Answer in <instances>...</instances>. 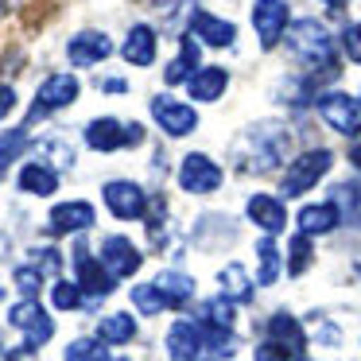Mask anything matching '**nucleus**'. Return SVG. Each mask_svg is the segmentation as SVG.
I'll return each instance as SVG.
<instances>
[{"mask_svg":"<svg viewBox=\"0 0 361 361\" xmlns=\"http://www.w3.org/2000/svg\"><path fill=\"white\" fill-rule=\"evenodd\" d=\"M283 152H288V128L280 121H257L233 140L229 159L241 175H268L283 164Z\"/></svg>","mask_w":361,"mask_h":361,"instance_id":"f257e3e1","label":"nucleus"},{"mask_svg":"<svg viewBox=\"0 0 361 361\" xmlns=\"http://www.w3.org/2000/svg\"><path fill=\"white\" fill-rule=\"evenodd\" d=\"M283 43H288L291 59L299 66H307L311 74H319V78H334L338 74V39L330 35V27L322 20H314V16L291 20Z\"/></svg>","mask_w":361,"mask_h":361,"instance_id":"f03ea898","label":"nucleus"},{"mask_svg":"<svg viewBox=\"0 0 361 361\" xmlns=\"http://www.w3.org/2000/svg\"><path fill=\"white\" fill-rule=\"evenodd\" d=\"M330 167H334V152L330 148L299 152V156L288 164L283 179H280V198H299V195H307V190H314L330 175Z\"/></svg>","mask_w":361,"mask_h":361,"instance_id":"7ed1b4c3","label":"nucleus"},{"mask_svg":"<svg viewBox=\"0 0 361 361\" xmlns=\"http://www.w3.org/2000/svg\"><path fill=\"white\" fill-rule=\"evenodd\" d=\"M74 283L86 295V307H94L97 299H105L113 288H117V276L102 264V260L90 257L86 241H74Z\"/></svg>","mask_w":361,"mask_h":361,"instance_id":"20e7f679","label":"nucleus"},{"mask_svg":"<svg viewBox=\"0 0 361 361\" xmlns=\"http://www.w3.org/2000/svg\"><path fill=\"white\" fill-rule=\"evenodd\" d=\"M314 109H319L322 125H330L338 136H361V102L342 90H326V94L314 97Z\"/></svg>","mask_w":361,"mask_h":361,"instance_id":"39448f33","label":"nucleus"},{"mask_svg":"<svg viewBox=\"0 0 361 361\" xmlns=\"http://www.w3.org/2000/svg\"><path fill=\"white\" fill-rule=\"evenodd\" d=\"M78 94H82V82L74 78V74H51V78L39 86V94H35L32 113H27V125H35V121L51 117V113L66 109V105H74Z\"/></svg>","mask_w":361,"mask_h":361,"instance_id":"423d86ee","label":"nucleus"},{"mask_svg":"<svg viewBox=\"0 0 361 361\" xmlns=\"http://www.w3.org/2000/svg\"><path fill=\"white\" fill-rule=\"evenodd\" d=\"M152 121H156V125L164 128V136H171V140H183V136H190L198 128L195 105L179 102V97H171V94L152 97Z\"/></svg>","mask_w":361,"mask_h":361,"instance_id":"0eeeda50","label":"nucleus"},{"mask_svg":"<svg viewBox=\"0 0 361 361\" xmlns=\"http://www.w3.org/2000/svg\"><path fill=\"white\" fill-rule=\"evenodd\" d=\"M252 27H257V39L264 51L280 47L288 27H291L288 0H252Z\"/></svg>","mask_w":361,"mask_h":361,"instance_id":"6e6552de","label":"nucleus"},{"mask_svg":"<svg viewBox=\"0 0 361 361\" xmlns=\"http://www.w3.org/2000/svg\"><path fill=\"white\" fill-rule=\"evenodd\" d=\"M8 322L24 334V342L32 345V350H39V345H47L51 338H55V319L43 311L39 299H20L8 311Z\"/></svg>","mask_w":361,"mask_h":361,"instance_id":"1a4fd4ad","label":"nucleus"},{"mask_svg":"<svg viewBox=\"0 0 361 361\" xmlns=\"http://www.w3.org/2000/svg\"><path fill=\"white\" fill-rule=\"evenodd\" d=\"M226 183V175H221L218 159H210L206 152H187L179 164V187L187 190V195H214V190Z\"/></svg>","mask_w":361,"mask_h":361,"instance_id":"9d476101","label":"nucleus"},{"mask_svg":"<svg viewBox=\"0 0 361 361\" xmlns=\"http://www.w3.org/2000/svg\"><path fill=\"white\" fill-rule=\"evenodd\" d=\"M102 198H105V206H109V214L121 218V221H136V218H144V210H148V195H144V187L133 183V179L105 183Z\"/></svg>","mask_w":361,"mask_h":361,"instance_id":"9b49d317","label":"nucleus"},{"mask_svg":"<svg viewBox=\"0 0 361 361\" xmlns=\"http://www.w3.org/2000/svg\"><path fill=\"white\" fill-rule=\"evenodd\" d=\"M167 357L171 361H198L206 350V338H202V326H198V319H175L171 326H167Z\"/></svg>","mask_w":361,"mask_h":361,"instance_id":"f8f14e48","label":"nucleus"},{"mask_svg":"<svg viewBox=\"0 0 361 361\" xmlns=\"http://www.w3.org/2000/svg\"><path fill=\"white\" fill-rule=\"evenodd\" d=\"M94 218H97L94 206L82 202V198H74V202H59V206H51V214H47V233L51 237L82 233V229L94 226Z\"/></svg>","mask_w":361,"mask_h":361,"instance_id":"ddd939ff","label":"nucleus"},{"mask_svg":"<svg viewBox=\"0 0 361 361\" xmlns=\"http://www.w3.org/2000/svg\"><path fill=\"white\" fill-rule=\"evenodd\" d=\"M102 264L109 268L117 280H121V276H136V268L144 264V252L136 249L125 233H109L102 241Z\"/></svg>","mask_w":361,"mask_h":361,"instance_id":"4468645a","label":"nucleus"},{"mask_svg":"<svg viewBox=\"0 0 361 361\" xmlns=\"http://www.w3.org/2000/svg\"><path fill=\"white\" fill-rule=\"evenodd\" d=\"M190 35H195L202 47H214V51H226L237 43V24L233 20H221L214 16V12H195V20H190Z\"/></svg>","mask_w":361,"mask_h":361,"instance_id":"2eb2a0df","label":"nucleus"},{"mask_svg":"<svg viewBox=\"0 0 361 361\" xmlns=\"http://www.w3.org/2000/svg\"><path fill=\"white\" fill-rule=\"evenodd\" d=\"M245 214H249V221L268 237L283 233V226H288V206H283L280 195H252L249 206H245Z\"/></svg>","mask_w":361,"mask_h":361,"instance_id":"dca6fc26","label":"nucleus"},{"mask_svg":"<svg viewBox=\"0 0 361 361\" xmlns=\"http://www.w3.org/2000/svg\"><path fill=\"white\" fill-rule=\"evenodd\" d=\"M109 55H113V39L105 32H94V27L78 32L71 43H66V59H71L74 66H97Z\"/></svg>","mask_w":361,"mask_h":361,"instance_id":"f3484780","label":"nucleus"},{"mask_svg":"<svg viewBox=\"0 0 361 361\" xmlns=\"http://www.w3.org/2000/svg\"><path fill=\"white\" fill-rule=\"evenodd\" d=\"M342 226V214H338V206L334 202H307V206H299V214H295V233L299 237H326L330 229H338Z\"/></svg>","mask_w":361,"mask_h":361,"instance_id":"a211bd4d","label":"nucleus"},{"mask_svg":"<svg viewBox=\"0 0 361 361\" xmlns=\"http://www.w3.org/2000/svg\"><path fill=\"white\" fill-rule=\"evenodd\" d=\"M202 71V43L195 39L190 32H183V39H179V55L167 63V71H164V82L167 86H187L195 74Z\"/></svg>","mask_w":361,"mask_h":361,"instance_id":"6ab92c4d","label":"nucleus"},{"mask_svg":"<svg viewBox=\"0 0 361 361\" xmlns=\"http://www.w3.org/2000/svg\"><path fill=\"white\" fill-rule=\"evenodd\" d=\"M82 140H86V148L94 152H117V148H128V125L117 117H97L86 125V133H82Z\"/></svg>","mask_w":361,"mask_h":361,"instance_id":"aec40b11","label":"nucleus"},{"mask_svg":"<svg viewBox=\"0 0 361 361\" xmlns=\"http://www.w3.org/2000/svg\"><path fill=\"white\" fill-rule=\"evenodd\" d=\"M264 330H268V338H272L276 345H283V350L291 353V357H303V350H307V330H303V322H299L295 314L276 311L272 319L264 322Z\"/></svg>","mask_w":361,"mask_h":361,"instance_id":"412c9836","label":"nucleus"},{"mask_svg":"<svg viewBox=\"0 0 361 361\" xmlns=\"http://www.w3.org/2000/svg\"><path fill=\"white\" fill-rule=\"evenodd\" d=\"M156 51H159V39H156V27H148V24H133L125 43H121V55L133 66H152L156 63Z\"/></svg>","mask_w":361,"mask_h":361,"instance_id":"4be33fe9","label":"nucleus"},{"mask_svg":"<svg viewBox=\"0 0 361 361\" xmlns=\"http://www.w3.org/2000/svg\"><path fill=\"white\" fill-rule=\"evenodd\" d=\"M16 187L24 190V195H35V198H51L59 190V171L51 164H43V159H32V164L20 167L16 175Z\"/></svg>","mask_w":361,"mask_h":361,"instance_id":"5701e85b","label":"nucleus"},{"mask_svg":"<svg viewBox=\"0 0 361 361\" xmlns=\"http://www.w3.org/2000/svg\"><path fill=\"white\" fill-rule=\"evenodd\" d=\"M218 288L226 299L233 303H252V291H257V280L249 276V268L241 260H229L226 268H218Z\"/></svg>","mask_w":361,"mask_h":361,"instance_id":"b1692460","label":"nucleus"},{"mask_svg":"<svg viewBox=\"0 0 361 361\" xmlns=\"http://www.w3.org/2000/svg\"><path fill=\"white\" fill-rule=\"evenodd\" d=\"M326 202L338 206V214H342V226L361 229V179L334 183V187H330V198H326Z\"/></svg>","mask_w":361,"mask_h":361,"instance_id":"393cba45","label":"nucleus"},{"mask_svg":"<svg viewBox=\"0 0 361 361\" xmlns=\"http://www.w3.org/2000/svg\"><path fill=\"white\" fill-rule=\"evenodd\" d=\"M226 86H229V71H226V66H202V71L187 82L190 97H195V102H206V105L218 102V97L226 94Z\"/></svg>","mask_w":361,"mask_h":361,"instance_id":"a878e982","label":"nucleus"},{"mask_svg":"<svg viewBox=\"0 0 361 361\" xmlns=\"http://www.w3.org/2000/svg\"><path fill=\"white\" fill-rule=\"evenodd\" d=\"M156 288L167 295L171 307H187L190 299H195V276H187L183 268H164V272L156 276Z\"/></svg>","mask_w":361,"mask_h":361,"instance_id":"bb28decb","label":"nucleus"},{"mask_svg":"<svg viewBox=\"0 0 361 361\" xmlns=\"http://www.w3.org/2000/svg\"><path fill=\"white\" fill-rule=\"evenodd\" d=\"M97 338H102L105 345H128L136 338V319L128 311H113L105 314L102 322H97Z\"/></svg>","mask_w":361,"mask_h":361,"instance_id":"cd10ccee","label":"nucleus"},{"mask_svg":"<svg viewBox=\"0 0 361 361\" xmlns=\"http://www.w3.org/2000/svg\"><path fill=\"white\" fill-rule=\"evenodd\" d=\"M257 260H260V272H257V283H264V288H272L276 280H280V249H276V237H260L257 241Z\"/></svg>","mask_w":361,"mask_h":361,"instance_id":"c85d7f7f","label":"nucleus"},{"mask_svg":"<svg viewBox=\"0 0 361 361\" xmlns=\"http://www.w3.org/2000/svg\"><path fill=\"white\" fill-rule=\"evenodd\" d=\"M133 307L144 314V319H156V314H164L171 303H167V295L156 288V283H136L133 288Z\"/></svg>","mask_w":361,"mask_h":361,"instance_id":"c756f323","label":"nucleus"},{"mask_svg":"<svg viewBox=\"0 0 361 361\" xmlns=\"http://www.w3.org/2000/svg\"><path fill=\"white\" fill-rule=\"evenodd\" d=\"M27 125H20V128H8V133L0 136V179H4V171L12 167V159H20L24 156V148H27Z\"/></svg>","mask_w":361,"mask_h":361,"instance_id":"7c9ffc66","label":"nucleus"},{"mask_svg":"<svg viewBox=\"0 0 361 361\" xmlns=\"http://www.w3.org/2000/svg\"><path fill=\"white\" fill-rule=\"evenodd\" d=\"M63 361H113V357H109V345L102 338H74L66 345Z\"/></svg>","mask_w":361,"mask_h":361,"instance_id":"2f4dec72","label":"nucleus"},{"mask_svg":"<svg viewBox=\"0 0 361 361\" xmlns=\"http://www.w3.org/2000/svg\"><path fill=\"white\" fill-rule=\"evenodd\" d=\"M39 152H43V164H51L55 171L74 167V148L63 140V136H47V140H39Z\"/></svg>","mask_w":361,"mask_h":361,"instance_id":"473e14b6","label":"nucleus"},{"mask_svg":"<svg viewBox=\"0 0 361 361\" xmlns=\"http://www.w3.org/2000/svg\"><path fill=\"white\" fill-rule=\"evenodd\" d=\"M311 257H314V249H311V237H291V245H288V272L291 276H303L307 268H311Z\"/></svg>","mask_w":361,"mask_h":361,"instance_id":"72a5a7b5","label":"nucleus"},{"mask_svg":"<svg viewBox=\"0 0 361 361\" xmlns=\"http://www.w3.org/2000/svg\"><path fill=\"white\" fill-rule=\"evenodd\" d=\"M51 303H55L59 311H78V307H86V295H82V288H78V283L59 280L55 288H51Z\"/></svg>","mask_w":361,"mask_h":361,"instance_id":"f704fd0d","label":"nucleus"},{"mask_svg":"<svg viewBox=\"0 0 361 361\" xmlns=\"http://www.w3.org/2000/svg\"><path fill=\"white\" fill-rule=\"evenodd\" d=\"M12 283L20 288L24 299H35L43 291V272L35 264H20V268H12Z\"/></svg>","mask_w":361,"mask_h":361,"instance_id":"c9c22d12","label":"nucleus"},{"mask_svg":"<svg viewBox=\"0 0 361 361\" xmlns=\"http://www.w3.org/2000/svg\"><path fill=\"white\" fill-rule=\"evenodd\" d=\"M32 264L39 268L43 276L63 272V257H59V249H55V245H39V249H32Z\"/></svg>","mask_w":361,"mask_h":361,"instance_id":"e433bc0d","label":"nucleus"},{"mask_svg":"<svg viewBox=\"0 0 361 361\" xmlns=\"http://www.w3.org/2000/svg\"><path fill=\"white\" fill-rule=\"evenodd\" d=\"M338 47L345 51V59H350V63L361 66V20H353V24L345 27L342 39H338Z\"/></svg>","mask_w":361,"mask_h":361,"instance_id":"4c0bfd02","label":"nucleus"},{"mask_svg":"<svg viewBox=\"0 0 361 361\" xmlns=\"http://www.w3.org/2000/svg\"><path fill=\"white\" fill-rule=\"evenodd\" d=\"M252 361H295L283 345H276L272 338H264V342H257V350H252Z\"/></svg>","mask_w":361,"mask_h":361,"instance_id":"58836bf2","label":"nucleus"},{"mask_svg":"<svg viewBox=\"0 0 361 361\" xmlns=\"http://www.w3.org/2000/svg\"><path fill=\"white\" fill-rule=\"evenodd\" d=\"M314 338H319L322 345H342V334H338V326H334V322H322V326H319V334H314Z\"/></svg>","mask_w":361,"mask_h":361,"instance_id":"ea45409f","label":"nucleus"},{"mask_svg":"<svg viewBox=\"0 0 361 361\" xmlns=\"http://www.w3.org/2000/svg\"><path fill=\"white\" fill-rule=\"evenodd\" d=\"M12 109H16V90H12V86H0V121L8 117Z\"/></svg>","mask_w":361,"mask_h":361,"instance_id":"a19ab883","label":"nucleus"},{"mask_svg":"<svg viewBox=\"0 0 361 361\" xmlns=\"http://www.w3.org/2000/svg\"><path fill=\"white\" fill-rule=\"evenodd\" d=\"M4 361H35V350L32 345H16V350H4Z\"/></svg>","mask_w":361,"mask_h":361,"instance_id":"79ce46f5","label":"nucleus"},{"mask_svg":"<svg viewBox=\"0 0 361 361\" xmlns=\"http://www.w3.org/2000/svg\"><path fill=\"white\" fill-rule=\"evenodd\" d=\"M97 86H102L105 94H125V90H128V82H125V78H102Z\"/></svg>","mask_w":361,"mask_h":361,"instance_id":"37998d69","label":"nucleus"},{"mask_svg":"<svg viewBox=\"0 0 361 361\" xmlns=\"http://www.w3.org/2000/svg\"><path fill=\"white\" fill-rule=\"evenodd\" d=\"M136 144H144V125L128 121V148H136Z\"/></svg>","mask_w":361,"mask_h":361,"instance_id":"c03bdc74","label":"nucleus"},{"mask_svg":"<svg viewBox=\"0 0 361 361\" xmlns=\"http://www.w3.org/2000/svg\"><path fill=\"white\" fill-rule=\"evenodd\" d=\"M8 252H12V241L4 233H0V264H4V260H8Z\"/></svg>","mask_w":361,"mask_h":361,"instance_id":"a18cd8bd","label":"nucleus"},{"mask_svg":"<svg viewBox=\"0 0 361 361\" xmlns=\"http://www.w3.org/2000/svg\"><path fill=\"white\" fill-rule=\"evenodd\" d=\"M319 4H322L326 12H342V8H345V0H319Z\"/></svg>","mask_w":361,"mask_h":361,"instance_id":"49530a36","label":"nucleus"},{"mask_svg":"<svg viewBox=\"0 0 361 361\" xmlns=\"http://www.w3.org/2000/svg\"><path fill=\"white\" fill-rule=\"evenodd\" d=\"M350 164L361 171V144H353V148H350Z\"/></svg>","mask_w":361,"mask_h":361,"instance_id":"de8ad7c7","label":"nucleus"},{"mask_svg":"<svg viewBox=\"0 0 361 361\" xmlns=\"http://www.w3.org/2000/svg\"><path fill=\"white\" fill-rule=\"evenodd\" d=\"M353 272H357V276H361V257H357V260H353Z\"/></svg>","mask_w":361,"mask_h":361,"instance_id":"09e8293b","label":"nucleus"},{"mask_svg":"<svg viewBox=\"0 0 361 361\" xmlns=\"http://www.w3.org/2000/svg\"><path fill=\"white\" fill-rule=\"evenodd\" d=\"M0 303H4V283H0Z\"/></svg>","mask_w":361,"mask_h":361,"instance_id":"8fccbe9b","label":"nucleus"},{"mask_svg":"<svg viewBox=\"0 0 361 361\" xmlns=\"http://www.w3.org/2000/svg\"><path fill=\"white\" fill-rule=\"evenodd\" d=\"M113 361H128V357H113Z\"/></svg>","mask_w":361,"mask_h":361,"instance_id":"3c124183","label":"nucleus"},{"mask_svg":"<svg viewBox=\"0 0 361 361\" xmlns=\"http://www.w3.org/2000/svg\"><path fill=\"white\" fill-rule=\"evenodd\" d=\"M299 361H314V357H299Z\"/></svg>","mask_w":361,"mask_h":361,"instance_id":"603ef678","label":"nucleus"},{"mask_svg":"<svg viewBox=\"0 0 361 361\" xmlns=\"http://www.w3.org/2000/svg\"><path fill=\"white\" fill-rule=\"evenodd\" d=\"M206 361H214V357H206Z\"/></svg>","mask_w":361,"mask_h":361,"instance_id":"864d4df0","label":"nucleus"},{"mask_svg":"<svg viewBox=\"0 0 361 361\" xmlns=\"http://www.w3.org/2000/svg\"><path fill=\"white\" fill-rule=\"evenodd\" d=\"M357 102H361V97H357Z\"/></svg>","mask_w":361,"mask_h":361,"instance_id":"5fc2aeb1","label":"nucleus"}]
</instances>
